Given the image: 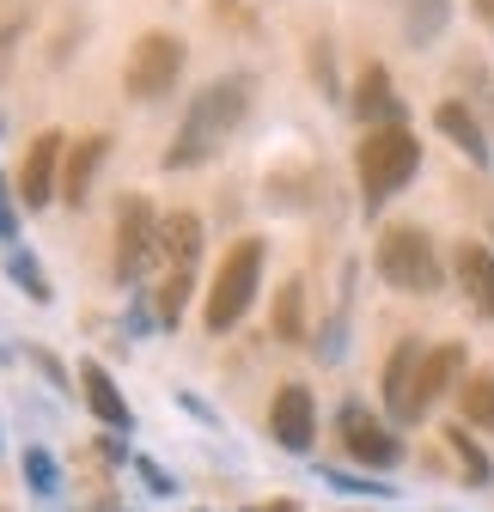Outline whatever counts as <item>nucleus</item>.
I'll return each instance as SVG.
<instances>
[{
  "instance_id": "obj_1",
  "label": "nucleus",
  "mask_w": 494,
  "mask_h": 512,
  "mask_svg": "<svg viewBox=\"0 0 494 512\" xmlns=\"http://www.w3.org/2000/svg\"><path fill=\"white\" fill-rule=\"evenodd\" d=\"M244 110H251V80H244V74L208 80V86L190 98V110H183V122H177V135H171V147H165L159 165H165V171L208 165V159L220 153V141L244 122Z\"/></svg>"
},
{
  "instance_id": "obj_2",
  "label": "nucleus",
  "mask_w": 494,
  "mask_h": 512,
  "mask_svg": "<svg viewBox=\"0 0 494 512\" xmlns=\"http://www.w3.org/2000/svg\"><path fill=\"white\" fill-rule=\"evenodd\" d=\"M421 171V141L409 122H385V128H366L360 147H354V177H360V208L379 214L397 189Z\"/></svg>"
},
{
  "instance_id": "obj_3",
  "label": "nucleus",
  "mask_w": 494,
  "mask_h": 512,
  "mask_svg": "<svg viewBox=\"0 0 494 512\" xmlns=\"http://www.w3.org/2000/svg\"><path fill=\"white\" fill-rule=\"evenodd\" d=\"M373 269H379L385 287H397V293H421V299H427V293H440V281H446L434 238H427L421 226H409V220H397V226L379 232V244H373Z\"/></svg>"
},
{
  "instance_id": "obj_4",
  "label": "nucleus",
  "mask_w": 494,
  "mask_h": 512,
  "mask_svg": "<svg viewBox=\"0 0 494 512\" xmlns=\"http://www.w3.org/2000/svg\"><path fill=\"white\" fill-rule=\"evenodd\" d=\"M257 275H263V238H238V244L220 256L214 287H208V305H202V324H208V336L232 330L238 317L251 311V299H257Z\"/></svg>"
},
{
  "instance_id": "obj_5",
  "label": "nucleus",
  "mask_w": 494,
  "mask_h": 512,
  "mask_svg": "<svg viewBox=\"0 0 494 512\" xmlns=\"http://www.w3.org/2000/svg\"><path fill=\"white\" fill-rule=\"evenodd\" d=\"M183 37H171V31H141L135 37V49H129V61H122V92H129L135 104H153V98H171V86H177V74H183Z\"/></svg>"
},
{
  "instance_id": "obj_6",
  "label": "nucleus",
  "mask_w": 494,
  "mask_h": 512,
  "mask_svg": "<svg viewBox=\"0 0 494 512\" xmlns=\"http://www.w3.org/2000/svg\"><path fill=\"white\" fill-rule=\"evenodd\" d=\"M110 238H116V250H110L116 281H141V269L159 256V214H153V202L141 196V189H122V196H116Z\"/></svg>"
},
{
  "instance_id": "obj_7",
  "label": "nucleus",
  "mask_w": 494,
  "mask_h": 512,
  "mask_svg": "<svg viewBox=\"0 0 494 512\" xmlns=\"http://www.w3.org/2000/svg\"><path fill=\"white\" fill-rule=\"evenodd\" d=\"M336 433H342V452H348L354 464H366V470H397V464H403V439H397L373 409L348 403V409L336 415Z\"/></svg>"
},
{
  "instance_id": "obj_8",
  "label": "nucleus",
  "mask_w": 494,
  "mask_h": 512,
  "mask_svg": "<svg viewBox=\"0 0 494 512\" xmlns=\"http://www.w3.org/2000/svg\"><path fill=\"white\" fill-rule=\"evenodd\" d=\"M61 159H68V135L61 128H43V135L25 147V165H19V202L37 214L55 202V177H61Z\"/></svg>"
},
{
  "instance_id": "obj_9",
  "label": "nucleus",
  "mask_w": 494,
  "mask_h": 512,
  "mask_svg": "<svg viewBox=\"0 0 494 512\" xmlns=\"http://www.w3.org/2000/svg\"><path fill=\"white\" fill-rule=\"evenodd\" d=\"M470 372V354L464 342H434L421 354V372H415V415H427L440 397H458V384Z\"/></svg>"
},
{
  "instance_id": "obj_10",
  "label": "nucleus",
  "mask_w": 494,
  "mask_h": 512,
  "mask_svg": "<svg viewBox=\"0 0 494 512\" xmlns=\"http://www.w3.org/2000/svg\"><path fill=\"white\" fill-rule=\"evenodd\" d=\"M269 433L281 439V452H312V439H318V403H312L305 384H281V391H275Z\"/></svg>"
},
{
  "instance_id": "obj_11",
  "label": "nucleus",
  "mask_w": 494,
  "mask_h": 512,
  "mask_svg": "<svg viewBox=\"0 0 494 512\" xmlns=\"http://www.w3.org/2000/svg\"><path fill=\"white\" fill-rule=\"evenodd\" d=\"M421 342L415 336H403L397 348H391V360H385V409H391V421L397 427H415L421 415H415V372H421Z\"/></svg>"
},
{
  "instance_id": "obj_12",
  "label": "nucleus",
  "mask_w": 494,
  "mask_h": 512,
  "mask_svg": "<svg viewBox=\"0 0 494 512\" xmlns=\"http://www.w3.org/2000/svg\"><path fill=\"white\" fill-rule=\"evenodd\" d=\"M452 275H458V293L470 299V311L494 324V250L476 244V238H464L452 250Z\"/></svg>"
},
{
  "instance_id": "obj_13",
  "label": "nucleus",
  "mask_w": 494,
  "mask_h": 512,
  "mask_svg": "<svg viewBox=\"0 0 494 512\" xmlns=\"http://www.w3.org/2000/svg\"><path fill=\"white\" fill-rule=\"evenodd\" d=\"M354 116L366 122V128H385V122H403V98H397V86H391V68L385 61H366L360 68V80H354Z\"/></svg>"
},
{
  "instance_id": "obj_14",
  "label": "nucleus",
  "mask_w": 494,
  "mask_h": 512,
  "mask_svg": "<svg viewBox=\"0 0 494 512\" xmlns=\"http://www.w3.org/2000/svg\"><path fill=\"white\" fill-rule=\"evenodd\" d=\"M434 128H440V135H446V141H452V147H458V153H464V159H470L476 171H488V165H494L488 128H482V116H476V110H470L464 98H446V104L434 110Z\"/></svg>"
},
{
  "instance_id": "obj_15",
  "label": "nucleus",
  "mask_w": 494,
  "mask_h": 512,
  "mask_svg": "<svg viewBox=\"0 0 494 512\" xmlns=\"http://www.w3.org/2000/svg\"><path fill=\"white\" fill-rule=\"evenodd\" d=\"M104 153H110V135H80L68 147V159H61V202H74V208L92 202V177H98Z\"/></svg>"
},
{
  "instance_id": "obj_16",
  "label": "nucleus",
  "mask_w": 494,
  "mask_h": 512,
  "mask_svg": "<svg viewBox=\"0 0 494 512\" xmlns=\"http://www.w3.org/2000/svg\"><path fill=\"white\" fill-rule=\"evenodd\" d=\"M80 384H86V403H92V415L110 427V433H129L135 427V409L122 403V391H116V378L98 366V360H80Z\"/></svg>"
},
{
  "instance_id": "obj_17",
  "label": "nucleus",
  "mask_w": 494,
  "mask_h": 512,
  "mask_svg": "<svg viewBox=\"0 0 494 512\" xmlns=\"http://www.w3.org/2000/svg\"><path fill=\"white\" fill-rule=\"evenodd\" d=\"M159 256H165V269H196L202 263V220L190 208L159 220Z\"/></svg>"
},
{
  "instance_id": "obj_18",
  "label": "nucleus",
  "mask_w": 494,
  "mask_h": 512,
  "mask_svg": "<svg viewBox=\"0 0 494 512\" xmlns=\"http://www.w3.org/2000/svg\"><path fill=\"white\" fill-rule=\"evenodd\" d=\"M458 421L476 427V433H494V366L464 372V384H458Z\"/></svg>"
},
{
  "instance_id": "obj_19",
  "label": "nucleus",
  "mask_w": 494,
  "mask_h": 512,
  "mask_svg": "<svg viewBox=\"0 0 494 512\" xmlns=\"http://www.w3.org/2000/svg\"><path fill=\"white\" fill-rule=\"evenodd\" d=\"M440 439H446V452H452V464H458V476H464L470 488H488V482H494V464H488L482 445L470 439V427H464V421H452Z\"/></svg>"
},
{
  "instance_id": "obj_20",
  "label": "nucleus",
  "mask_w": 494,
  "mask_h": 512,
  "mask_svg": "<svg viewBox=\"0 0 494 512\" xmlns=\"http://www.w3.org/2000/svg\"><path fill=\"white\" fill-rule=\"evenodd\" d=\"M275 342H287V348H305V281H281V293H275Z\"/></svg>"
},
{
  "instance_id": "obj_21",
  "label": "nucleus",
  "mask_w": 494,
  "mask_h": 512,
  "mask_svg": "<svg viewBox=\"0 0 494 512\" xmlns=\"http://www.w3.org/2000/svg\"><path fill=\"white\" fill-rule=\"evenodd\" d=\"M190 293H196V269H165V281L153 293V317H159L165 330H177V317H183V305H190Z\"/></svg>"
},
{
  "instance_id": "obj_22",
  "label": "nucleus",
  "mask_w": 494,
  "mask_h": 512,
  "mask_svg": "<svg viewBox=\"0 0 494 512\" xmlns=\"http://www.w3.org/2000/svg\"><path fill=\"white\" fill-rule=\"evenodd\" d=\"M7 275H13V287H19L31 305H49V299H55L49 275L37 269V256H25V250H7Z\"/></svg>"
},
{
  "instance_id": "obj_23",
  "label": "nucleus",
  "mask_w": 494,
  "mask_h": 512,
  "mask_svg": "<svg viewBox=\"0 0 494 512\" xmlns=\"http://www.w3.org/2000/svg\"><path fill=\"white\" fill-rule=\"evenodd\" d=\"M446 0H403V31L415 37V43H427V37H440L446 31Z\"/></svg>"
},
{
  "instance_id": "obj_24",
  "label": "nucleus",
  "mask_w": 494,
  "mask_h": 512,
  "mask_svg": "<svg viewBox=\"0 0 494 512\" xmlns=\"http://www.w3.org/2000/svg\"><path fill=\"white\" fill-rule=\"evenodd\" d=\"M19 470H25V482H31V494H55L61 488V470H55V458L43 452V445H25V458H19Z\"/></svg>"
},
{
  "instance_id": "obj_25",
  "label": "nucleus",
  "mask_w": 494,
  "mask_h": 512,
  "mask_svg": "<svg viewBox=\"0 0 494 512\" xmlns=\"http://www.w3.org/2000/svg\"><path fill=\"white\" fill-rule=\"evenodd\" d=\"M19 37H25V19H19V13L0 19V80L13 74V49H19Z\"/></svg>"
},
{
  "instance_id": "obj_26",
  "label": "nucleus",
  "mask_w": 494,
  "mask_h": 512,
  "mask_svg": "<svg viewBox=\"0 0 494 512\" xmlns=\"http://www.w3.org/2000/svg\"><path fill=\"white\" fill-rule=\"evenodd\" d=\"M324 482H330V488H342V494H379V500H385V494H397V488H385V482H366V476H342V470H324Z\"/></svg>"
},
{
  "instance_id": "obj_27",
  "label": "nucleus",
  "mask_w": 494,
  "mask_h": 512,
  "mask_svg": "<svg viewBox=\"0 0 494 512\" xmlns=\"http://www.w3.org/2000/svg\"><path fill=\"white\" fill-rule=\"evenodd\" d=\"M0 238H19V196H13V189H7V177H0Z\"/></svg>"
},
{
  "instance_id": "obj_28",
  "label": "nucleus",
  "mask_w": 494,
  "mask_h": 512,
  "mask_svg": "<svg viewBox=\"0 0 494 512\" xmlns=\"http://www.w3.org/2000/svg\"><path fill=\"white\" fill-rule=\"evenodd\" d=\"M312 80L336 98V68H330V43H312Z\"/></svg>"
},
{
  "instance_id": "obj_29",
  "label": "nucleus",
  "mask_w": 494,
  "mask_h": 512,
  "mask_svg": "<svg viewBox=\"0 0 494 512\" xmlns=\"http://www.w3.org/2000/svg\"><path fill=\"white\" fill-rule=\"evenodd\" d=\"M135 470H141V482H147V494H177V482L153 464V458H135Z\"/></svg>"
},
{
  "instance_id": "obj_30",
  "label": "nucleus",
  "mask_w": 494,
  "mask_h": 512,
  "mask_svg": "<svg viewBox=\"0 0 494 512\" xmlns=\"http://www.w3.org/2000/svg\"><path fill=\"white\" fill-rule=\"evenodd\" d=\"M470 13H476V25H488V31H494V0H470Z\"/></svg>"
},
{
  "instance_id": "obj_31",
  "label": "nucleus",
  "mask_w": 494,
  "mask_h": 512,
  "mask_svg": "<svg viewBox=\"0 0 494 512\" xmlns=\"http://www.w3.org/2000/svg\"><path fill=\"white\" fill-rule=\"evenodd\" d=\"M244 512H299L293 500H275V506H244Z\"/></svg>"
},
{
  "instance_id": "obj_32",
  "label": "nucleus",
  "mask_w": 494,
  "mask_h": 512,
  "mask_svg": "<svg viewBox=\"0 0 494 512\" xmlns=\"http://www.w3.org/2000/svg\"><path fill=\"white\" fill-rule=\"evenodd\" d=\"M0 512H7V506H0Z\"/></svg>"
}]
</instances>
